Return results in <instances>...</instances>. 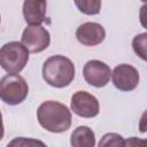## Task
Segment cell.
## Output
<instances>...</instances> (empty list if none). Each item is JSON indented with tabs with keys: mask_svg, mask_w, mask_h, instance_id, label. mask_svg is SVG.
I'll list each match as a JSON object with an SVG mask.
<instances>
[{
	"mask_svg": "<svg viewBox=\"0 0 147 147\" xmlns=\"http://www.w3.org/2000/svg\"><path fill=\"white\" fill-rule=\"evenodd\" d=\"M125 141L123 137L118 133H107L102 137L99 142V146H124Z\"/></svg>",
	"mask_w": 147,
	"mask_h": 147,
	"instance_id": "cell-14",
	"label": "cell"
},
{
	"mask_svg": "<svg viewBox=\"0 0 147 147\" xmlns=\"http://www.w3.org/2000/svg\"><path fill=\"white\" fill-rule=\"evenodd\" d=\"M0 22H1V16H0Z\"/></svg>",
	"mask_w": 147,
	"mask_h": 147,
	"instance_id": "cell-16",
	"label": "cell"
},
{
	"mask_svg": "<svg viewBox=\"0 0 147 147\" xmlns=\"http://www.w3.org/2000/svg\"><path fill=\"white\" fill-rule=\"evenodd\" d=\"M77 9L85 15H96L101 10V0H74Z\"/></svg>",
	"mask_w": 147,
	"mask_h": 147,
	"instance_id": "cell-12",
	"label": "cell"
},
{
	"mask_svg": "<svg viewBox=\"0 0 147 147\" xmlns=\"http://www.w3.org/2000/svg\"><path fill=\"white\" fill-rule=\"evenodd\" d=\"M70 144L74 147H93L95 145V134L88 126L80 125L72 131Z\"/></svg>",
	"mask_w": 147,
	"mask_h": 147,
	"instance_id": "cell-11",
	"label": "cell"
},
{
	"mask_svg": "<svg viewBox=\"0 0 147 147\" xmlns=\"http://www.w3.org/2000/svg\"><path fill=\"white\" fill-rule=\"evenodd\" d=\"M37 118L41 127L52 133L65 132L71 126V111L69 108L59 102L48 100L42 102L37 110Z\"/></svg>",
	"mask_w": 147,
	"mask_h": 147,
	"instance_id": "cell-1",
	"label": "cell"
},
{
	"mask_svg": "<svg viewBox=\"0 0 147 147\" xmlns=\"http://www.w3.org/2000/svg\"><path fill=\"white\" fill-rule=\"evenodd\" d=\"M142 1H145V0H142Z\"/></svg>",
	"mask_w": 147,
	"mask_h": 147,
	"instance_id": "cell-17",
	"label": "cell"
},
{
	"mask_svg": "<svg viewBox=\"0 0 147 147\" xmlns=\"http://www.w3.org/2000/svg\"><path fill=\"white\" fill-rule=\"evenodd\" d=\"M75 74L76 70L72 61L63 55H53L42 64L44 80L56 88L70 85L75 78Z\"/></svg>",
	"mask_w": 147,
	"mask_h": 147,
	"instance_id": "cell-2",
	"label": "cell"
},
{
	"mask_svg": "<svg viewBox=\"0 0 147 147\" xmlns=\"http://www.w3.org/2000/svg\"><path fill=\"white\" fill-rule=\"evenodd\" d=\"M111 78L115 87L123 92L133 91L140 80L139 71L131 64H119L111 72Z\"/></svg>",
	"mask_w": 147,
	"mask_h": 147,
	"instance_id": "cell-8",
	"label": "cell"
},
{
	"mask_svg": "<svg viewBox=\"0 0 147 147\" xmlns=\"http://www.w3.org/2000/svg\"><path fill=\"white\" fill-rule=\"evenodd\" d=\"M3 134H5V127H3V122H2V114L0 111V141L3 138Z\"/></svg>",
	"mask_w": 147,
	"mask_h": 147,
	"instance_id": "cell-15",
	"label": "cell"
},
{
	"mask_svg": "<svg viewBox=\"0 0 147 147\" xmlns=\"http://www.w3.org/2000/svg\"><path fill=\"white\" fill-rule=\"evenodd\" d=\"M47 1L46 0H24L23 16L29 25H40L45 21Z\"/></svg>",
	"mask_w": 147,
	"mask_h": 147,
	"instance_id": "cell-10",
	"label": "cell"
},
{
	"mask_svg": "<svg viewBox=\"0 0 147 147\" xmlns=\"http://www.w3.org/2000/svg\"><path fill=\"white\" fill-rule=\"evenodd\" d=\"M29 61V51L20 41H9L0 48V67L8 74L21 72Z\"/></svg>",
	"mask_w": 147,
	"mask_h": 147,
	"instance_id": "cell-3",
	"label": "cell"
},
{
	"mask_svg": "<svg viewBox=\"0 0 147 147\" xmlns=\"http://www.w3.org/2000/svg\"><path fill=\"white\" fill-rule=\"evenodd\" d=\"M146 39H147V34L144 32L136 36L132 40V47L134 53L138 56H140L144 61H146Z\"/></svg>",
	"mask_w": 147,
	"mask_h": 147,
	"instance_id": "cell-13",
	"label": "cell"
},
{
	"mask_svg": "<svg viewBox=\"0 0 147 147\" xmlns=\"http://www.w3.org/2000/svg\"><path fill=\"white\" fill-rule=\"evenodd\" d=\"M77 40L85 46H96L106 38L103 26L95 22H86L80 24L76 30Z\"/></svg>",
	"mask_w": 147,
	"mask_h": 147,
	"instance_id": "cell-9",
	"label": "cell"
},
{
	"mask_svg": "<svg viewBox=\"0 0 147 147\" xmlns=\"http://www.w3.org/2000/svg\"><path fill=\"white\" fill-rule=\"evenodd\" d=\"M29 94V86L25 79L18 74H8L0 79V99L9 105L22 103Z\"/></svg>",
	"mask_w": 147,
	"mask_h": 147,
	"instance_id": "cell-4",
	"label": "cell"
},
{
	"mask_svg": "<svg viewBox=\"0 0 147 147\" xmlns=\"http://www.w3.org/2000/svg\"><path fill=\"white\" fill-rule=\"evenodd\" d=\"M70 108L74 114L84 118L95 117L100 111V105L98 99L86 91H77L72 94Z\"/></svg>",
	"mask_w": 147,
	"mask_h": 147,
	"instance_id": "cell-6",
	"label": "cell"
},
{
	"mask_svg": "<svg viewBox=\"0 0 147 147\" xmlns=\"http://www.w3.org/2000/svg\"><path fill=\"white\" fill-rule=\"evenodd\" d=\"M21 42L31 53H40L51 44V34L41 25H29L24 29Z\"/></svg>",
	"mask_w": 147,
	"mask_h": 147,
	"instance_id": "cell-5",
	"label": "cell"
},
{
	"mask_svg": "<svg viewBox=\"0 0 147 147\" xmlns=\"http://www.w3.org/2000/svg\"><path fill=\"white\" fill-rule=\"evenodd\" d=\"M83 76L85 82L94 87L106 86L111 77V70L108 64L99 60H90L83 68Z\"/></svg>",
	"mask_w": 147,
	"mask_h": 147,
	"instance_id": "cell-7",
	"label": "cell"
}]
</instances>
